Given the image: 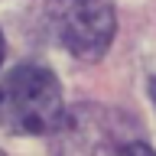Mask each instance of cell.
Segmentation results:
<instances>
[{
	"mask_svg": "<svg viewBox=\"0 0 156 156\" xmlns=\"http://www.w3.org/2000/svg\"><path fill=\"white\" fill-rule=\"evenodd\" d=\"M65 114L62 85L42 65H16L0 78V127L16 136L52 133Z\"/></svg>",
	"mask_w": 156,
	"mask_h": 156,
	"instance_id": "6da1fadb",
	"label": "cell"
},
{
	"mask_svg": "<svg viewBox=\"0 0 156 156\" xmlns=\"http://www.w3.org/2000/svg\"><path fill=\"white\" fill-rule=\"evenodd\" d=\"M133 140V120L120 111L78 104L52 130V156H124Z\"/></svg>",
	"mask_w": 156,
	"mask_h": 156,
	"instance_id": "7a4b0ae2",
	"label": "cell"
},
{
	"mask_svg": "<svg viewBox=\"0 0 156 156\" xmlns=\"http://www.w3.org/2000/svg\"><path fill=\"white\" fill-rule=\"evenodd\" d=\"M49 29L75 58L94 62L111 49L117 16L107 0H49Z\"/></svg>",
	"mask_w": 156,
	"mask_h": 156,
	"instance_id": "3957f363",
	"label": "cell"
},
{
	"mask_svg": "<svg viewBox=\"0 0 156 156\" xmlns=\"http://www.w3.org/2000/svg\"><path fill=\"white\" fill-rule=\"evenodd\" d=\"M124 156H156V153H153V150H150V146L143 143V140H133V143H130V146L124 150Z\"/></svg>",
	"mask_w": 156,
	"mask_h": 156,
	"instance_id": "277c9868",
	"label": "cell"
},
{
	"mask_svg": "<svg viewBox=\"0 0 156 156\" xmlns=\"http://www.w3.org/2000/svg\"><path fill=\"white\" fill-rule=\"evenodd\" d=\"M150 94H153V104H156V78L150 81Z\"/></svg>",
	"mask_w": 156,
	"mask_h": 156,
	"instance_id": "5b68a950",
	"label": "cell"
},
{
	"mask_svg": "<svg viewBox=\"0 0 156 156\" xmlns=\"http://www.w3.org/2000/svg\"><path fill=\"white\" fill-rule=\"evenodd\" d=\"M0 62H3V33H0Z\"/></svg>",
	"mask_w": 156,
	"mask_h": 156,
	"instance_id": "8992f818",
	"label": "cell"
},
{
	"mask_svg": "<svg viewBox=\"0 0 156 156\" xmlns=\"http://www.w3.org/2000/svg\"><path fill=\"white\" fill-rule=\"evenodd\" d=\"M0 156H3V153H0Z\"/></svg>",
	"mask_w": 156,
	"mask_h": 156,
	"instance_id": "52a82bcc",
	"label": "cell"
}]
</instances>
